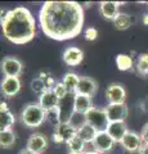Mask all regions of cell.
<instances>
[{"label":"cell","instance_id":"obj_29","mask_svg":"<svg viewBox=\"0 0 148 154\" xmlns=\"http://www.w3.org/2000/svg\"><path fill=\"white\" fill-rule=\"evenodd\" d=\"M52 90H53V91H54V94L59 98V100H61V99H63L65 96H67V95L70 94V93H68V90L66 89V86L63 85V82H62V81H57V84L54 85V88L52 89Z\"/></svg>","mask_w":148,"mask_h":154},{"label":"cell","instance_id":"obj_16","mask_svg":"<svg viewBox=\"0 0 148 154\" xmlns=\"http://www.w3.org/2000/svg\"><path fill=\"white\" fill-rule=\"evenodd\" d=\"M37 103L45 112H48V110H52L58 107L59 98L54 94L53 90H46L41 95H39V102Z\"/></svg>","mask_w":148,"mask_h":154},{"label":"cell","instance_id":"obj_14","mask_svg":"<svg viewBox=\"0 0 148 154\" xmlns=\"http://www.w3.org/2000/svg\"><path fill=\"white\" fill-rule=\"evenodd\" d=\"M62 59L68 67H77L84 59V51L77 46H68L62 54Z\"/></svg>","mask_w":148,"mask_h":154},{"label":"cell","instance_id":"obj_27","mask_svg":"<svg viewBox=\"0 0 148 154\" xmlns=\"http://www.w3.org/2000/svg\"><path fill=\"white\" fill-rule=\"evenodd\" d=\"M135 71L138 75L143 77L148 76V53H144V54H140L138 57L135 63Z\"/></svg>","mask_w":148,"mask_h":154},{"label":"cell","instance_id":"obj_41","mask_svg":"<svg viewBox=\"0 0 148 154\" xmlns=\"http://www.w3.org/2000/svg\"><path fill=\"white\" fill-rule=\"evenodd\" d=\"M67 154H75V153H70V152H68V153H67Z\"/></svg>","mask_w":148,"mask_h":154},{"label":"cell","instance_id":"obj_10","mask_svg":"<svg viewBox=\"0 0 148 154\" xmlns=\"http://www.w3.org/2000/svg\"><path fill=\"white\" fill-rule=\"evenodd\" d=\"M104 96H106L108 104H122L126 100V90L121 84L113 82L108 85Z\"/></svg>","mask_w":148,"mask_h":154},{"label":"cell","instance_id":"obj_40","mask_svg":"<svg viewBox=\"0 0 148 154\" xmlns=\"http://www.w3.org/2000/svg\"><path fill=\"white\" fill-rule=\"evenodd\" d=\"M84 154H101V153H98V152H95V150H87Z\"/></svg>","mask_w":148,"mask_h":154},{"label":"cell","instance_id":"obj_13","mask_svg":"<svg viewBox=\"0 0 148 154\" xmlns=\"http://www.w3.org/2000/svg\"><path fill=\"white\" fill-rule=\"evenodd\" d=\"M121 146L125 149L126 152H129V153H139V150H140V148H142V145L144 143H143V140H142V136L138 132H135V131H129L126 132V135L124 136V139L121 140Z\"/></svg>","mask_w":148,"mask_h":154},{"label":"cell","instance_id":"obj_31","mask_svg":"<svg viewBox=\"0 0 148 154\" xmlns=\"http://www.w3.org/2000/svg\"><path fill=\"white\" fill-rule=\"evenodd\" d=\"M46 119H48V121H49L52 125H53L54 127L58 126V125L61 123L58 109L54 108V109H52V110H48V112H46Z\"/></svg>","mask_w":148,"mask_h":154},{"label":"cell","instance_id":"obj_26","mask_svg":"<svg viewBox=\"0 0 148 154\" xmlns=\"http://www.w3.org/2000/svg\"><path fill=\"white\" fill-rule=\"evenodd\" d=\"M16 132L12 128L5 130V131H0V148H12L16 144Z\"/></svg>","mask_w":148,"mask_h":154},{"label":"cell","instance_id":"obj_18","mask_svg":"<svg viewBox=\"0 0 148 154\" xmlns=\"http://www.w3.org/2000/svg\"><path fill=\"white\" fill-rule=\"evenodd\" d=\"M120 5H121V3H118V2H102L99 4V12H101L103 18L113 21L117 14L120 13L118 12Z\"/></svg>","mask_w":148,"mask_h":154},{"label":"cell","instance_id":"obj_11","mask_svg":"<svg viewBox=\"0 0 148 154\" xmlns=\"http://www.w3.org/2000/svg\"><path fill=\"white\" fill-rule=\"evenodd\" d=\"M48 144H49V140H48V137L44 134L34 132L28 137L26 148L34 154H44L48 148Z\"/></svg>","mask_w":148,"mask_h":154},{"label":"cell","instance_id":"obj_25","mask_svg":"<svg viewBox=\"0 0 148 154\" xmlns=\"http://www.w3.org/2000/svg\"><path fill=\"white\" fill-rule=\"evenodd\" d=\"M14 123H16V116L11 110H0V131L12 128Z\"/></svg>","mask_w":148,"mask_h":154},{"label":"cell","instance_id":"obj_34","mask_svg":"<svg viewBox=\"0 0 148 154\" xmlns=\"http://www.w3.org/2000/svg\"><path fill=\"white\" fill-rule=\"evenodd\" d=\"M140 136H142V140L144 144H148V122L144 123V126L142 128V132H140Z\"/></svg>","mask_w":148,"mask_h":154},{"label":"cell","instance_id":"obj_17","mask_svg":"<svg viewBox=\"0 0 148 154\" xmlns=\"http://www.w3.org/2000/svg\"><path fill=\"white\" fill-rule=\"evenodd\" d=\"M107 134L113 139L115 143H121L124 136L129 131L125 122H109L106 128Z\"/></svg>","mask_w":148,"mask_h":154},{"label":"cell","instance_id":"obj_33","mask_svg":"<svg viewBox=\"0 0 148 154\" xmlns=\"http://www.w3.org/2000/svg\"><path fill=\"white\" fill-rule=\"evenodd\" d=\"M84 37L88 41H94L98 37V30L95 27H88L84 30Z\"/></svg>","mask_w":148,"mask_h":154},{"label":"cell","instance_id":"obj_4","mask_svg":"<svg viewBox=\"0 0 148 154\" xmlns=\"http://www.w3.org/2000/svg\"><path fill=\"white\" fill-rule=\"evenodd\" d=\"M85 121L93 126L97 131H106V128L109 123V119L107 117V113L104 108H95L93 107L89 112L85 113Z\"/></svg>","mask_w":148,"mask_h":154},{"label":"cell","instance_id":"obj_3","mask_svg":"<svg viewBox=\"0 0 148 154\" xmlns=\"http://www.w3.org/2000/svg\"><path fill=\"white\" fill-rule=\"evenodd\" d=\"M46 119V112L43 109L39 103H30L23 107L20 114V121L23 126L28 128H36L44 123Z\"/></svg>","mask_w":148,"mask_h":154},{"label":"cell","instance_id":"obj_35","mask_svg":"<svg viewBox=\"0 0 148 154\" xmlns=\"http://www.w3.org/2000/svg\"><path fill=\"white\" fill-rule=\"evenodd\" d=\"M7 9H0V31H2V27H3V19H4V16L7 14Z\"/></svg>","mask_w":148,"mask_h":154},{"label":"cell","instance_id":"obj_2","mask_svg":"<svg viewBox=\"0 0 148 154\" xmlns=\"http://www.w3.org/2000/svg\"><path fill=\"white\" fill-rule=\"evenodd\" d=\"M3 36L14 45H25L36 36V22L30 9L16 7L9 9L3 19Z\"/></svg>","mask_w":148,"mask_h":154},{"label":"cell","instance_id":"obj_22","mask_svg":"<svg viewBox=\"0 0 148 154\" xmlns=\"http://www.w3.org/2000/svg\"><path fill=\"white\" fill-rule=\"evenodd\" d=\"M133 21H134V19L131 18V16H129L128 13L120 12L112 22H113V26L116 27L117 30L125 31V30H128V28H130V26L133 25Z\"/></svg>","mask_w":148,"mask_h":154},{"label":"cell","instance_id":"obj_30","mask_svg":"<svg viewBox=\"0 0 148 154\" xmlns=\"http://www.w3.org/2000/svg\"><path fill=\"white\" fill-rule=\"evenodd\" d=\"M39 77H40L43 81H44V84H45L48 90H52V89L54 88V85L57 84V81L54 80V77L52 76L49 72H41V73L39 75Z\"/></svg>","mask_w":148,"mask_h":154},{"label":"cell","instance_id":"obj_15","mask_svg":"<svg viewBox=\"0 0 148 154\" xmlns=\"http://www.w3.org/2000/svg\"><path fill=\"white\" fill-rule=\"evenodd\" d=\"M98 91V82L95 81L93 77L89 76H81L77 89H76V94H83L88 96H94Z\"/></svg>","mask_w":148,"mask_h":154},{"label":"cell","instance_id":"obj_9","mask_svg":"<svg viewBox=\"0 0 148 154\" xmlns=\"http://www.w3.org/2000/svg\"><path fill=\"white\" fill-rule=\"evenodd\" d=\"M22 84L20 77H3L0 81V93L5 98H13L21 91Z\"/></svg>","mask_w":148,"mask_h":154},{"label":"cell","instance_id":"obj_37","mask_svg":"<svg viewBox=\"0 0 148 154\" xmlns=\"http://www.w3.org/2000/svg\"><path fill=\"white\" fill-rule=\"evenodd\" d=\"M8 104L7 102H0V110H8Z\"/></svg>","mask_w":148,"mask_h":154},{"label":"cell","instance_id":"obj_38","mask_svg":"<svg viewBox=\"0 0 148 154\" xmlns=\"http://www.w3.org/2000/svg\"><path fill=\"white\" fill-rule=\"evenodd\" d=\"M142 22H143V25H146V26H148V13H146V14H143Z\"/></svg>","mask_w":148,"mask_h":154},{"label":"cell","instance_id":"obj_21","mask_svg":"<svg viewBox=\"0 0 148 154\" xmlns=\"http://www.w3.org/2000/svg\"><path fill=\"white\" fill-rule=\"evenodd\" d=\"M79 81H80V76L75 72H67L63 79H62V82L66 86V89L68 90L70 94H76V89H77V85H79Z\"/></svg>","mask_w":148,"mask_h":154},{"label":"cell","instance_id":"obj_28","mask_svg":"<svg viewBox=\"0 0 148 154\" xmlns=\"http://www.w3.org/2000/svg\"><path fill=\"white\" fill-rule=\"evenodd\" d=\"M31 89H32V91H34L35 94H37V95H41L43 93H44V91L48 90L46 86H45V84H44V81H43L39 76L35 77V79L31 81Z\"/></svg>","mask_w":148,"mask_h":154},{"label":"cell","instance_id":"obj_6","mask_svg":"<svg viewBox=\"0 0 148 154\" xmlns=\"http://www.w3.org/2000/svg\"><path fill=\"white\" fill-rule=\"evenodd\" d=\"M57 109L59 113L61 123H70L72 116L75 114V94H68L63 99H61Z\"/></svg>","mask_w":148,"mask_h":154},{"label":"cell","instance_id":"obj_20","mask_svg":"<svg viewBox=\"0 0 148 154\" xmlns=\"http://www.w3.org/2000/svg\"><path fill=\"white\" fill-rule=\"evenodd\" d=\"M67 145V148H68V150H70V153H75V154H84L85 152V149H87V145L88 144L85 143L83 139H81L77 134L75 135V136L71 139V140L66 144Z\"/></svg>","mask_w":148,"mask_h":154},{"label":"cell","instance_id":"obj_39","mask_svg":"<svg viewBox=\"0 0 148 154\" xmlns=\"http://www.w3.org/2000/svg\"><path fill=\"white\" fill-rule=\"evenodd\" d=\"M20 154H34V153H32L31 150H28L27 148H25V149H22V150L20 152Z\"/></svg>","mask_w":148,"mask_h":154},{"label":"cell","instance_id":"obj_8","mask_svg":"<svg viewBox=\"0 0 148 154\" xmlns=\"http://www.w3.org/2000/svg\"><path fill=\"white\" fill-rule=\"evenodd\" d=\"M113 139L107 134V131H98L95 135L94 140L92 143L93 150L101 153V154H107L108 152H111L115 146Z\"/></svg>","mask_w":148,"mask_h":154},{"label":"cell","instance_id":"obj_5","mask_svg":"<svg viewBox=\"0 0 148 154\" xmlns=\"http://www.w3.org/2000/svg\"><path fill=\"white\" fill-rule=\"evenodd\" d=\"M0 71L4 77H20L23 71V63L16 57H4L0 62Z\"/></svg>","mask_w":148,"mask_h":154},{"label":"cell","instance_id":"obj_24","mask_svg":"<svg viewBox=\"0 0 148 154\" xmlns=\"http://www.w3.org/2000/svg\"><path fill=\"white\" fill-rule=\"evenodd\" d=\"M116 66L118 71H122V72L131 71L135 67L134 60H133V58L129 54H118L116 57Z\"/></svg>","mask_w":148,"mask_h":154},{"label":"cell","instance_id":"obj_7","mask_svg":"<svg viewBox=\"0 0 148 154\" xmlns=\"http://www.w3.org/2000/svg\"><path fill=\"white\" fill-rule=\"evenodd\" d=\"M76 134H77V130L71 123H59L57 127H54L52 140L55 144H67Z\"/></svg>","mask_w":148,"mask_h":154},{"label":"cell","instance_id":"obj_23","mask_svg":"<svg viewBox=\"0 0 148 154\" xmlns=\"http://www.w3.org/2000/svg\"><path fill=\"white\" fill-rule=\"evenodd\" d=\"M97 130H95L93 126H90L89 123L85 122L83 126H81L80 128H77V135L83 139V140L87 143V144H92L93 140H94V137H95V135H97Z\"/></svg>","mask_w":148,"mask_h":154},{"label":"cell","instance_id":"obj_36","mask_svg":"<svg viewBox=\"0 0 148 154\" xmlns=\"http://www.w3.org/2000/svg\"><path fill=\"white\" fill-rule=\"evenodd\" d=\"M139 154H148V144H143L139 150Z\"/></svg>","mask_w":148,"mask_h":154},{"label":"cell","instance_id":"obj_32","mask_svg":"<svg viewBox=\"0 0 148 154\" xmlns=\"http://www.w3.org/2000/svg\"><path fill=\"white\" fill-rule=\"evenodd\" d=\"M85 122H87L85 121V114H80V113H76V112H75V114L72 116V118H71V121H70V123L72 125L76 130L80 128Z\"/></svg>","mask_w":148,"mask_h":154},{"label":"cell","instance_id":"obj_12","mask_svg":"<svg viewBox=\"0 0 148 154\" xmlns=\"http://www.w3.org/2000/svg\"><path fill=\"white\" fill-rule=\"evenodd\" d=\"M109 122H125L129 114V108L125 103L122 104H107L104 108Z\"/></svg>","mask_w":148,"mask_h":154},{"label":"cell","instance_id":"obj_19","mask_svg":"<svg viewBox=\"0 0 148 154\" xmlns=\"http://www.w3.org/2000/svg\"><path fill=\"white\" fill-rule=\"evenodd\" d=\"M93 108L92 98L83 94H75V112L80 114H85Z\"/></svg>","mask_w":148,"mask_h":154},{"label":"cell","instance_id":"obj_1","mask_svg":"<svg viewBox=\"0 0 148 154\" xmlns=\"http://www.w3.org/2000/svg\"><path fill=\"white\" fill-rule=\"evenodd\" d=\"M84 7L77 2H45L39 11L43 33L57 41L79 36L84 28Z\"/></svg>","mask_w":148,"mask_h":154}]
</instances>
